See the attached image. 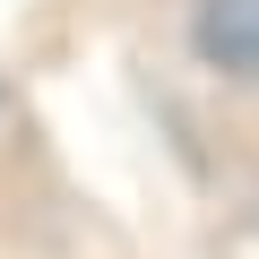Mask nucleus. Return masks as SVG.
I'll list each match as a JSON object with an SVG mask.
<instances>
[{"label":"nucleus","instance_id":"f257e3e1","mask_svg":"<svg viewBox=\"0 0 259 259\" xmlns=\"http://www.w3.org/2000/svg\"><path fill=\"white\" fill-rule=\"evenodd\" d=\"M199 52L233 78H259V0H207L199 9Z\"/></svg>","mask_w":259,"mask_h":259}]
</instances>
